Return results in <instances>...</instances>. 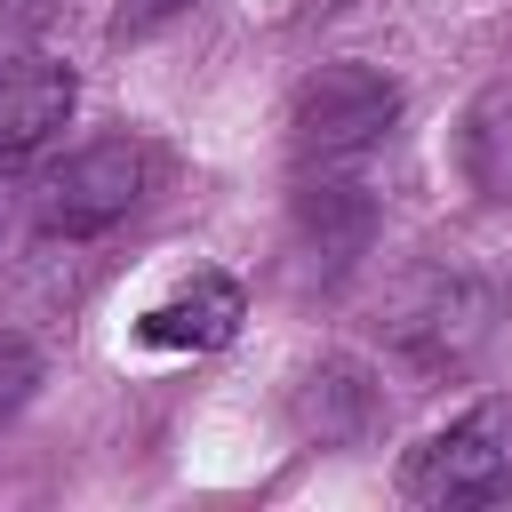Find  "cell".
I'll use <instances>...</instances> for the list:
<instances>
[{"mask_svg":"<svg viewBox=\"0 0 512 512\" xmlns=\"http://www.w3.org/2000/svg\"><path fill=\"white\" fill-rule=\"evenodd\" d=\"M8 208H16V192H8V184H0V232H8Z\"/></svg>","mask_w":512,"mask_h":512,"instance_id":"obj_8","label":"cell"},{"mask_svg":"<svg viewBox=\"0 0 512 512\" xmlns=\"http://www.w3.org/2000/svg\"><path fill=\"white\" fill-rule=\"evenodd\" d=\"M144 192H152V144H136V136H104V144L72 152V160L40 184L32 216H40L48 240H88V232H112Z\"/></svg>","mask_w":512,"mask_h":512,"instance_id":"obj_3","label":"cell"},{"mask_svg":"<svg viewBox=\"0 0 512 512\" xmlns=\"http://www.w3.org/2000/svg\"><path fill=\"white\" fill-rule=\"evenodd\" d=\"M512 480V400H480L456 424L424 432L400 464V488L416 504H480Z\"/></svg>","mask_w":512,"mask_h":512,"instance_id":"obj_1","label":"cell"},{"mask_svg":"<svg viewBox=\"0 0 512 512\" xmlns=\"http://www.w3.org/2000/svg\"><path fill=\"white\" fill-rule=\"evenodd\" d=\"M184 0H120V32H144V24H160V16H176Z\"/></svg>","mask_w":512,"mask_h":512,"instance_id":"obj_7","label":"cell"},{"mask_svg":"<svg viewBox=\"0 0 512 512\" xmlns=\"http://www.w3.org/2000/svg\"><path fill=\"white\" fill-rule=\"evenodd\" d=\"M240 320H248L240 280H224V272H192L176 296H160V304L136 320V336H144L152 352H216V344L240 336Z\"/></svg>","mask_w":512,"mask_h":512,"instance_id":"obj_4","label":"cell"},{"mask_svg":"<svg viewBox=\"0 0 512 512\" xmlns=\"http://www.w3.org/2000/svg\"><path fill=\"white\" fill-rule=\"evenodd\" d=\"M32 384H40V352L16 344V336H0V416H16L32 400Z\"/></svg>","mask_w":512,"mask_h":512,"instance_id":"obj_6","label":"cell"},{"mask_svg":"<svg viewBox=\"0 0 512 512\" xmlns=\"http://www.w3.org/2000/svg\"><path fill=\"white\" fill-rule=\"evenodd\" d=\"M72 104H80V88H72L64 64H48V56H0V160L40 152L72 120Z\"/></svg>","mask_w":512,"mask_h":512,"instance_id":"obj_5","label":"cell"},{"mask_svg":"<svg viewBox=\"0 0 512 512\" xmlns=\"http://www.w3.org/2000/svg\"><path fill=\"white\" fill-rule=\"evenodd\" d=\"M400 120V88L376 72V64H320L304 88H296V152L320 160V168H344L360 160L368 144H384V128Z\"/></svg>","mask_w":512,"mask_h":512,"instance_id":"obj_2","label":"cell"}]
</instances>
